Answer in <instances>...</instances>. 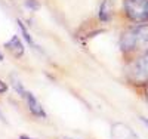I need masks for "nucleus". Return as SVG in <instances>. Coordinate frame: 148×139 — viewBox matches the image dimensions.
I'll list each match as a JSON object with an SVG mask.
<instances>
[{
	"label": "nucleus",
	"mask_w": 148,
	"mask_h": 139,
	"mask_svg": "<svg viewBox=\"0 0 148 139\" xmlns=\"http://www.w3.org/2000/svg\"><path fill=\"white\" fill-rule=\"evenodd\" d=\"M120 50L132 61L138 55L148 50V22L147 24H130L120 36Z\"/></svg>",
	"instance_id": "f257e3e1"
},
{
	"label": "nucleus",
	"mask_w": 148,
	"mask_h": 139,
	"mask_svg": "<svg viewBox=\"0 0 148 139\" xmlns=\"http://www.w3.org/2000/svg\"><path fill=\"white\" fill-rule=\"evenodd\" d=\"M127 79L136 86L145 87L148 84V50L129 61Z\"/></svg>",
	"instance_id": "f03ea898"
},
{
	"label": "nucleus",
	"mask_w": 148,
	"mask_h": 139,
	"mask_svg": "<svg viewBox=\"0 0 148 139\" xmlns=\"http://www.w3.org/2000/svg\"><path fill=\"white\" fill-rule=\"evenodd\" d=\"M123 14L129 24H147L148 0H123Z\"/></svg>",
	"instance_id": "7ed1b4c3"
},
{
	"label": "nucleus",
	"mask_w": 148,
	"mask_h": 139,
	"mask_svg": "<svg viewBox=\"0 0 148 139\" xmlns=\"http://www.w3.org/2000/svg\"><path fill=\"white\" fill-rule=\"evenodd\" d=\"M111 136L113 139H138L135 132L129 127V126L123 123H116L111 127Z\"/></svg>",
	"instance_id": "20e7f679"
},
{
	"label": "nucleus",
	"mask_w": 148,
	"mask_h": 139,
	"mask_svg": "<svg viewBox=\"0 0 148 139\" xmlns=\"http://www.w3.org/2000/svg\"><path fill=\"white\" fill-rule=\"evenodd\" d=\"M5 49L8 50V52H10L12 55H14L15 58H21L24 55V52H25V47H24V43L21 42L19 36H12L10 39L5 43Z\"/></svg>",
	"instance_id": "39448f33"
},
{
	"label": "nucleus",
	"mask_w": 148,
	"mask_h": 139,
	"mask_svg": "<svg viewBox=\"0 0 148 139\" xmlns=\"http://www.w3.org/2000/svg\"><path fill=\"white\" fill-rule=\"evenodd\" d=\"M25 99H27V104H28V108L31 111V114H34L36 117H40V118H46V112H45L43 107L40 105V102L36 99V96L31 92L25 93Z\"/></svg>",
	"instance_id": "423d86ee"
},
{
	"label": "nucleus",
	"mask_w": 148,
	"mask_h": 139,
	"mask_svg": "<svg viewBox=\"0 0 148 139\" xmlns=\"http://www.w3.org/2000/svg\"><path fill=\"white\" fill-rule=\"evenodd\" d=\"M113 12H114L113 0H102L99 12H98V18H99L101 22H110L111 18H113Z\"/></svg>",
	"instance_id": "0eeeda50"
},
{
	"label": "nucleus",
	"mask_w": 148,
	"mask_h": 139,
	"mask_svg": "<svg viewBox=\"0 0 148 139\" xmlns=\"http://www.w3.org/2000/svg\"><path fill=\"white\" fill-rule=\"evenodd\" d=\"M16 24H18V27H19V30H21V34H22V37H24V40H25L33 49H39V47H37V45L34 43L31 34L28 33V30H27V27H25V24H24L21 19H16Z\"/></svg>",
	"instance_id": "6e6552de"
},
{
	"label": "nucleus",
	"mask_w": 148,
	"mask_h": 139,
	"mask_svg": "<svg viewBox=\"0 0 148 139\" xmlns=\"http://www.w3.org/2000/svg\"><path fill=\"white\" fill-rule=\"evenodd\" d=\"M12 81H14V87H15V90L22 96V98H25V93H27V90L25 89H24V87H22V84L16 80V79H12Z\"/></svg>",
	"instance_id": "1a4fd4ad"
},
{
	"label": "nucleus",
	"mask_w": 148,
	"mask_h": 139,
	"mask_svg": "<svg viewBox=\"0 0 148 139\" xmlns=\"http://www.w3.org/2000/svg\"><path fill=\"white\" fill-rule=\"evenodd\" d=\"M6 90H8V84L3 80H0V93H5Z\"/></svg>",
	"instance_id": "9d476101"
},
{
	"label": "nucleus",
	"mask_w": 148,
	"mask_h": 139,
	"mask_svg": "<svg viewBox=\"0 0 148 139\" xmlns=\"http://www.w3.org/2000/svg\"><path fill=\"white\" fill-rule=\"evenodd\" d=\"M141 121H142V123H145V124L148 126V118H147V117H142V116H141Z\"/></svg>",
	"instance_id": "9b49d317"
},
{
	"label": "nucleus",
	"mask_w": 148,
	"mask_h": 139,
	"mask_svg": "<svg viewBox=\"0 0 148 139\" xmlns=\"http://www.w3.org/2000/svg\"><path fill=\"white\" fill-rule=\"evenodd\" d=\"M19 139H33V138H30V136H27V135H21Z\"/></svg>",
	"instance_id": "f8f14e48"
},
{
	"label": "nucleus",
	"mask_w": 148,
	"mask_h": 139,
	"mask_svg": "<svg viewBox=\"0 0 148 139\" xmlns=\"http://www.w3.org/2000/svg\"><path fill=\"white\" fill-rule=\"evenodd\" d=\"M145 98H147V101H148V84L145 86Z\"/></svg>",
	"instance_id": "ddd939ff"
},
{
	"label": "nucleus",
	"mask_w": 148,
	"mask_h": 139,
	"mask_svg": "<svg viewBox=\"0 0 148 139\" xmlns=\"http://www.w3.org/2000/svg\"><path fill=\"white\" fill-rule=\"evenodd\" d=\"M0 61H3V53L0 52Z\"/></svg>",
	"instance_id": "4468645a"
}]
</instances>
